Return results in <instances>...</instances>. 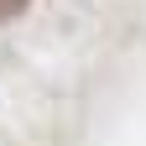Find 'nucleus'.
I'll use <instances>...</instances> for the list:
<instances>
[{
  "label": "nucleus",
  "mask_w": 146,
  "mask_h": 146,
  "mask_svg": "<svg viewBox=\"0 0 146 146\" xmlns=\"http://www.w3.org/2000/svg\"><path fill=\"white\" fill-rule=\"evenodd\" d=\"M26 5V0H0V11H21Z\"/></svg>",
  "instance_id": "1"
}]
</instances>
